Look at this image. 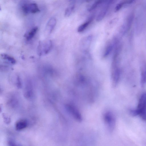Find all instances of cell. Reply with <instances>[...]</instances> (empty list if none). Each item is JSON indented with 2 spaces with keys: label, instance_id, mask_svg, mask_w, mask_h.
Masks as SVG:
<instances>
[{
  "label": "cell",
  "instance_id": "obj_5",
  "mask_svg": "<svg viewBox=\"0 0 146 146\" xmlns=\"http://www.w3.org/2000/svg\"><path fill=\"white\" fill-rule=\"evenodd\" d=\"M23 13L25 15L30 13H35L40 11L37 5L35 3H27L22 7Z\"/></svg>",
  "mask_w": 146,
  "mask_h": 146
},
{
  "label": "cell",
  "instance_id": "obj_12",
  "mask_svg": "<svg viewBox=\"0 0 146 146\" xmlns=\"http://www.w3.org/2000/svg\"><path fill=\"white\" fill-rule=\"evenodd\" d=\"M92 20V18H91L88 20L80 25L78 28V32L81 33L84 31L91 23Z\"/></svg>",
  "mask_w": 146,
  "mask_h": 146
},
{
  "label": "cell",
  "instance_id": "obj_3",
  "mask_svg": "<svg viewBox=\"0 0 146 146\" xmlns=\"http://www.w3.org/2000/svg\"><path fill=\"white\" fill-rule=\"evenodd\" d=\"M65 109L68 112L76 121L81 122L82 120V117L78 109L72 104H67L65 105Z\"/></svg>",
  "mask_w": 146,
  "mask_h": 146
},
{
  "label": "cell",
  "instance_id": "obj_1",
  "mask_svg": "<svg viewBox=\"0 0 146 146\" xmlns=\"http://www.w3.org/2000/svg\"><path fill=\"white\" fill-rule=\"evenodd\" d=\"M103 119L106 129L109 132H112L115 125L116 120L115 116L110 111H106L103 115Z\"/></svg>",
  "mask_w": 146,
  "mask_h": 146
},
{
  "label": "cell",
  "instance_id": "obj_15",
  "mask_svg": "<svg viewBox=\"0 0 146 146\" xmlns=\"http://www.w3.org/2000/svg\"><path fill=\"white\" fill-rule=\"evenodd\" d=\"M74 8V6H72L67 8L65 10L64 16L66 17H69L72 14Z\"/></svg>",
  "mask_w": 146,
  "mask_h": 146
},
{
  "label": "cell",
  "instance_id": "obj_20",
  "mask_svg": "<svg viewBox=\"0 0 146 146\" xmlns=\"http://www.w3.org/2000/svg\"><path fill=\"white\" fill-rule=\"evenodd\" d=\"M92 0H86V1L88 2H89L90 1H91Z\"/></svg>",
  "mask_w": 146,
  "mask_h": 146
},
{
  "label": "cell",
  "instance_id": "obj_7",
  "mask_svg": "<svg viewBox=\"0 0 146 146\" xmlns=\"http://www.w3.org/2000/svg\"><path fill=\"white\" fill-rule=\"evenodd\" d=\"M56 23V20L55 18H50L48 21L44 30V33L46 35H50L52 32L54 28Z\"/></svg>",
  "mask_w": 146,
  "mask_h": 146
},
{
  "label": "cell",
  "instance_id": "obj_4",
  "mask_svg": "<svg viewBox=\"0 0 146 146\" xmlns=\"http://www.w3.org/2000/svg\"><path fill=\"white\" fill-rule=\"evenodd\" d=\"M146 107V93L141 96L139 99L137 108L130 110L131 114L133 116L139 115L141 112Z\"/></svg>",
  "mask_w": 146,
  "mask_h": 146
},
{
  "label": "cell",
  "instance_id": "obj_18",
  "mask_svg": "<svg viewBox=\"0 0 146 146\" xmlns=\"http://www.w3.org/2000/svg\"><path fill=\"white\" fill-rule=\"evenodd\" d=\"M3 116L5 122L7 124L9 123L11 121L10 119L4 114H3Z\"/></svg>",
  "mask_w": 146,
  "mask_h": 146
},
{
  "label": "cell",
  "instance_id": "obj_9",
  "mask_svg": "<svg viewBox=\"0 0 146 146\" xmlns=\"http://www.w3.org/2000/svg\"><path fill=\"white\" fill-rule=\"evenodd\" d=\"M28 123L26 120L21 119L16 123L15 125V128L16 130L20 131L26 128L27 126Z\"/></svg>",
  "mask_w": 146,
  "mask_h": 146
},
{
  "label": "cell",
  "instance_id": "obj_19",
  "mask_svg": "<svg viewBox=\"0 0 146 146\" xmlns=\"http://www.w3.org/2000/svg\"><path fill=\"white\" fill-rule=\"evenodd\" d=\"M123 4V3H121L118 4L116 6L115 9V11H117L120 10L121 7H122Z\"/></svg>",
  "mask_w": 146,
  "mask_h": 146
},
{
  "label": "cell",
  "instance_id": "obj_14",
  "mask_svg": "<svg viewBox=\"0 0 146 146\" xmlns=\"http://www.w3.org/2000/svg\"><path fill=\"white\" fill-rule=\"evenodd\" d=\"M106 0H97L93 3L88 8L89 11H91L96 9L97 7L101 4L104 3Z\"/></svg>",
  "mask_w": 146,
  "mask_h": 146
},
{
  "label": "cell",
  "instance_id": "obj_6",
  "mask_svg": "<svg viewBox=\"0 0 146 146\" xmlns=\"http://www.w3.org/2000/svg\"><path fill=\"white\" fill-rule=\"evenodd\" d=\"M113 0H106L105 4L101 9L96 18V20L99 22L102 20L105 16L108 9L110 5L112 2Z\"/></svg>",
  "mask_w": 146,
  "mask_h": 146
},
{
  "label": "cell",
  "instance_id": "obj_16",
  "mask_svg": "<svg viewBox=\"0 0 146 146\" xmlns=\"http://www.w3.org/2000/svg\"><path fill=\"white\" fill-rule=\"evenodd\" d=\"M139 115L142 119L146 120V107L141 111Z\"/></svg>",
  "mask_w": 146,
  "mask_h": 146
},
{
  "label": "cell",
  "instance_id": "obj_13",
  "mask_svg": "<svg viewBox=\"0 0 146 146\" xmlns=\"http://www.w3.org/2000/svg\"><path fill=\"white\" fill-rule=\"evenodd\" d=\"M1 56L3 59L9 62L10 63L14 64L16 63V60L13 57L6 54L2 53Z\"/></svg>",
  "mask_w": 146,
  "mask_h": 146
},
{
  "label": "cell",
  "instance_id": "obj_17",
  "mask_svg": "<svg viewBox=\"0 0 146 146\" xmlns=\"http://www.w3.org/2000/svg\"><path fill=\"white\" fill-rule=\"evenodd\" d=\"M16 85L18 88H21L22 87V83L20 77L18 76L16 78Z\"/></svg>",
  "mask_w": 146,
  "mask_h": 146
},
{
  "label": "cell",
  "instance_id": "obj_2",
  "mask_svg": "<svg viewBox=\"0 0 146 146\" xmlns=\"http://www.w3.org/2000/svg\"><path fill=\"white\" fill-rule=\"evenodd\" d=\"M52 46V41L50 40L39 42L37 48V53L39 56L45 55L50 51Z\"/></svg>",
  "mask_w": 146,
  "mask_h": 146
},
{
  "label": "cell",
  "instance_id": "obj_8",
  "mask_svg": "<svg viewBox=\"0 0 146 146\" xmlns=\"http://www.w3.org/2000/svg\"><path fill=\"white\" fill-rule=\"evenodd\" d=\"M146 83V64L143 63L142 66L141 72L140 84L143 87Z\"/></svg>",
  "mask_w": 146,
  "mask_h": 146
},
{
  "label": "cell",
  "instance_id": "obj_10",
  "mask_svg": "<svg viewBox=\"0 0 146 146\" xmlns=\"http://www.w3.org/2000/svg\"><path fill=\"white\" fill-rule=\"evenodd\" d=\"M38 30L37 27H35L26 33L25 36L27 41L31 40L35 36Z\"/></svg>",
  "mask_w": 146,
  "mask_h": 146
},
{
  "label": "cell",
  "instance_id": "obj_11",
  "mask_svg": "<svg viewBox=\"0 0 146 146\" xmlns=\"http://www.w3.org/2000/svg\"><path fill=\"white\" fill-rule=\"evenodd\" d=\"M92 38L91 36H89L83 39L81 43V47L82 48V49L84 50L87 49L90 45Z\"/></svg>",
  "mask_w": 146,
  "mask_h": 146
}]
</instances>
